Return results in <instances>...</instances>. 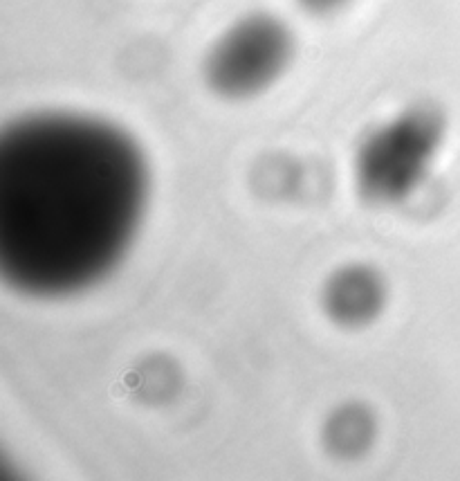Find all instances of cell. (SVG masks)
I'll list each match as a JSON object with an SVG mask.
<instances>
[{
	"mask_svg": "<svg viewBox=\"0 0 460 481\" xmlns=\"http://www.w3.org/2000/svg\"><path fill=\"white\" fill-rule=\"evenodd\" d=\"M151 167L119 124L41 110L0 135V274L22 295L86 292L122 265L144 225Z\"/></svg>",
	"mask_w": 460,
	"mask_h": 481,
	"instance_id": "cell-1",
	"label": "cell"
},
{
	"mask_svg": "<svg viewBox=\"0 0 460 481\" xmlns=\"http://www.w3.org/2000/svg\"><path fill=\"white\" fill-rule=\"evenodd\" d=\"M447 122L438 106L416 101L371 128L355 151L353 175L361 200L375 207H393L427 180Z\"/></svg>",
	"mask_w": 460,
	"mask_h": 481,
	"instance_id": "cell-2",
	"label": "cell"
},
{
	"mask_svg": "<svg viewBox=\"0 0 460 481\" xmlns=\"http://www.w3.org/2000/svg\"><path fill=\"white\" fill-rule=\"evenodd\" d=\"M297 36L281 16L252 11L218 34L202 61V79L215 97L249 101L287 75Z\"/></svg>",
	"mask_w": 460,
	"mask_h": 481,
	"instance_id": "cell-3",
	"label": "cell"
},
{
	"mask_svg": "<svg viewBox=\"0 0 460 481\" xmlns=\"http://www.w3.org/2000/svg\"><path fill=\"white\" fill-rule=\"evenodd\" d=\"M389 288L382 272L368 263H346L330 272L321 288V308L339 328H366L384 313Z\"/></svg>",
	"mask_w": 460,
	"mask_h": 481,
	"instance_id": "cell-4",
	"label": "cell"
},
{
	"mask_svg": "<svg viewBox=\"0 0 460 481\" xmlns=\"http://www.w3.org/2000/svg\"><path fill=\"white\" fill-rule=\"evenodd\" d=\"M377 425L373 414L359 403H344L323 423V443L337 456H359L373 443Z\"/></svg>",
	"mask_w": 460,
	"mask_h": 481,
	"instance_id": "cell-5",
	"label": "cell"
},
{
	"mask_svg": "<svg viewBox=\"0 0 460 481\" xmlns=\"http://www.w3.org/2000/svg\"><path fill=\"white\" fill-rule=\"evenodd\" d=\"M299 5V9H303L305 14L317 16V18H326V16H334L342 9L348 7L353 0H294Z\"/></svg>",
	"mask_w": 460,
	"mask_h": 481,
	"instance_id": "cell-6",
	"label": "cell"
}]
</instances>
